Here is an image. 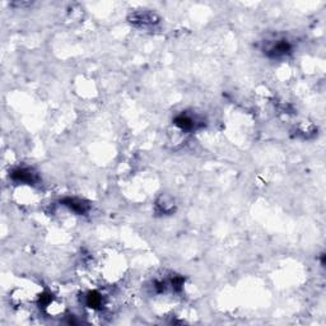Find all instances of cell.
Instances as JSON below:
<instances>
[{"instance_id":"1","label":"cell","mask_w":326,"mask_h":326,"mask_svg":"<svg viewBox=\"0 0 326 326\" xmlns=\"http://www.w3.org/2000/svg\"><path fill=\"white\" fill-rule=\"evenodd\" d=\"M129 22L136 27H152L159 22V18L156 13L148 10H139L130 14Z\"/></svg>"},{"instance_id":"2","label":"cell","mask_w":326,"mask_h":326,"mask_svg":"<svg viewBox=\"0 0 326 326\" xmlns=\"http://www.w3.org/2000/svg\"><path fill=\"white\" fill-rule=\"evenodd\" d=\"M292 51V45L287 40H276L265 47V53L270 58H283Z\"/></svg>"},{"instance_id":"3","label":"cell","mask_w":326,"mask_h":326,"mask_svg":"<svg viewBox=\"0 0 326 326\" xmlns=\"http://www.w3.org/2000/svg\"><path fill=\"white\" fill-rule=\"evenodd\" d=\"M12 179L17 182H21V184H28V185H32L37 181V176H36L35 172H32L31 170H27V168H17L12 172Z\"/></svg>"},{"instance_id":"4","label":"cell","mask_w":326,"mask_h":326,"mask_svg":"<svg viewBox=\"0 0 326 326\" xmlns=\"http://www.w3.org/2000/svg\"><path fill=\"white\" fill-rule=\"evenodd\" d=\"M175 125L181 130H184V131H190V130L196 129L199 124H197L196 119L190 116V115L181 114L175 119Z\"/></svg>"},{"instance_id":"5","label":"cell","mask_w":326,"mask_h":326,"mask_svg":"<svg viewBox=\"0 0 326 326\" xmlns=\"http://www.w3.org/2000/svg\"><path fill=\"white\" fill-rule=\"evenodd\" d=\"M63 205L68 206L70 210H73L74 213H78V214H84L87 210H88V205L79 199H75V197H68V199L63 200Z\"/></svg>"},{"instance_id":"6","label":"cell","mask_w":326,"mask_h":326,"mask_svg":"<svg viewBox=\"0 0 326 326\" xmlns=\"http://www.w3.org/2000/svg\"><path fill=\"white\" fill-rule=\"evenodd\" d=\"M85 303H87L88 307H91V309H93V310L101 309V307H102V303H103L102 296H101L100 293H97V292H91V293L87 296Z\"/></svg>"},{"instance_id":"7","label":"cell","mask_w":326,"mask_h":326,"mask_svg":"<svg viewBox=\"0 0 326 326\" xmlns=\"http://www.w3.org/2000/svg\"><path fill=\"white\" fill-rule=\"evenodd\" d=\"M168 197H161V200H158V203H157V208L161 210L162 213H165V214H168L175 209V204L172 200L167 201Z\"/></svg>"}]
</instances>
